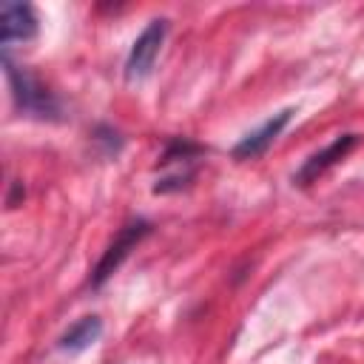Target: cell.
Here are the masks:
<instances>
[{"label":"cell","mask_w":364,"mask_h":364,"mask_svg":"<svg viewBox=\"0 0 364 364\" xmlns=\"http://www.w3.org/2000/svg\"><path fill=\"white\" fill-rule=\"evenodd\" d=\"M3 65H6V77L11 85V97L17 102L20 111L26 114H37V117H51L57 114V102L51 100V94L34 80V74H28L26 68L14 65L9 60V54H3Z\"/></svg>","instance_id":"1"},{"label":"cell","mask_w":364,"mask_h":364,"mask_svg":"<svg viewBox=\"0 0 364 364\" xmlns=\"http://www.w3.org/2000/svg\"><path fill=\"white\" fill-rule=\"evenodd\" d=\"M102 336V321L97 316H85L77 324L68 327V333L60 338V350L65 353H82Z\"/></svg>","instance_id":"7"},{"label":"cell","mask_w":364,"mask_h":364,"mask_svg":"<svg viewBox=\"0 0 364 364\" xmlns=\"http://www.w3.org/2000/svg\"><path fill=\"white\" fill-rule=\"evenodd\" d=\"M37 34V14L28 3H17V0H6L0 6V43L11 46V43H26Z\"/></svg>","instance_id":"4"},{"label":"cell","mask_w":364,"mask_h":364,"mask_svg":"<svg viewBox=\"0 0 364 364\" xmlns=\"http://www.w3.org/2000/svg\"><path fill=\"white\" fill-rule=\"evenodd\" d=\"M196 154H202V148L199 145H193V142H185V139H176V142H171L168 145V151L162 154V165H168V162H173V159H191V156H196Z\"/></svg>","instance_id":"8"},{"label":"cell","mask_w":364,"mask_h":364,"mask_svg":"<svg viewBox=\"0 0 364 364\" xmlns=\"http://www.w3.org/2000/svg\"><path fill=\"white\" fill-rule=\"evenodd\" d=\"M355 142H358L355 134H341V136H336L324 151H318V154H313L310 159H304V165H301L299 173H296V185H310V182H316L327 168H333L338 159H344V156L355 148Z\"/></svg>","instance_id":"5"},{"label":"cell","mask_w":364,"mask_h":364,"mask_svg":"<svg viewBox=\"0 0 364 364\" xmlns=\"http://www.w3.org/2000/svg\"><path fill=\"white\" fill-rule=\"evenodd\" d=\"M290 117H293V108H284V111L273 114L267 122H262L256 131H250L247 136H242L236 142V148H233V159H253V156L264 154L270 148V142L284 131V125L290 122Z\"/></svg>","instance_id":"6"},{"label":"cell","mask_w":364,"mask_h":364,"mask_svg":"<svg viewBox=\"0 0 364 364\" xmlns=\"http://www.w3.org/2000/svg\"><path fill=\"white\" fill-rule=\"evenodd\" d=\"M23 193V185L20 182H14V191H11V196H9V208H14V202H17V196Z\"/></svg>","instance_id":"10"},{"label":"cell","mask_w":364,"mask_h":364,"mask_svg":"<svg viewBox=\"0 0 364 364\" xmlns=\"http://www.w3.org/2000/svg\"><path fill=\"white\" fill-rule=\"evenodd\" d=\"M94 139H97V142H105V151H108V154H117V151L122 148L119 134H117V131H111L108 125H100V128H97V134H94Z\"/></svg>","instance_id":"9"},{"label":"cell","mask_w":364,"mask_h":364,"mask_svg":"<svg viewBox=\"0 0 364 364\" xmlns=\"http://www.w3.org/2000/svg\"><path fill=\"white\" fill-rule=\"evenodd\" d=\"M148 233H151V222H145V219H134V222H128V225L117 233V239L105 247L102 259L97 262L94 276H91V284H94V287H102V284L117 273V267L128 259V253H131Z\"/></svg>","instance_id":"3"},{"label":"cell","mask_w":364,"mask_h":364,"mask_svg":"<svg viewBox=\"0 0 364 364\" xmlns=\"http://www.w3.org/2000/svg\"><path fill=\"white\" fill-rule=\"evenodd\" d=\"M165 34H168V20H151L142 28V34L134 40L128 60H125V82H139L151 74V68L162 51Z\"/></svg>","instance_id":"2"}]
</instances>
